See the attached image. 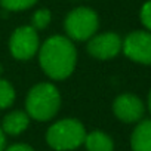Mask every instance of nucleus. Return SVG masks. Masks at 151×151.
<instances>
[{
	"mask_svg": "<svg viewBox=\"0 0 151 151\" xmlns=\"http://www.w3.org/2000/svg\"><path fill=\"white\" fill-rule=\"evenodd\" d=\"M40 65L55 80H64L74 71L77 52L68 37L52 36L40 47Z\"/></svg>",
	"mask_w": 151,
	"mask_h": 151,
	"instance_id": "1",
	"label": "nucleus"
},
{
	"mask_svg": "<svg viewBox=\"0 0 151 151\" xmlns=\"http://www.w3.org/2000/svg\"><path fill=\"white\" fill-rule=\"evenodd\" d=\"M61 105V96L58 89L52 83H39L27 95L25 107L28 116L36 120L45 122L52 119Z\"/></svg>",
	"mask_w": 151,
	"mask_h": 151,
	"instance_id": "2",
	"label": "nucleus"
},
{
	"mask_svg": "<svg viewBox=\"0 0 151 151\" xmlns=\"http://www.w3.org/2000/svg\"><path fill=\"white\" fill-rule=\"evenodd\" d=\"M85 126L76 119H64L52 124L46 133L47 144L56 151H68L85 142Z\"/></svg>",
	"mask_w": 151,
	"mask_h": 151,
	"instance_id": "3",
	"label": "nucleus"
},
{
	"mask_svg": "<svg viewBox=\"0 0 151 151\" xmlns=\"http://www.w3.org/2000/svg\"><path fill=\"white\" fill-rule=\"evenodd\" d=\"M64 27L70 39L83 42L93 37V34L99 27V18L93 9L80 6L73 9L65 17Z\"/></svg>",
	"mask_w": 151,
	"mask_h": 151,
	"instance_id": "4",
	"label": "nucleus"
},
{
	"mask_svg": "<svg viewBox=\"0 0 151 151\" xmlns=\"http://www.w3.org/2000/svg\"><path fill=\"white\" fill-rule=\"evenodd\" d=\"M11 53L17 59H30L39 49V36L31 25L18 27L9 40Z\"/></svg>",
	"mask_w": 151,
	"mask_h": 151,
	"instance_id": "5",
	"label": "nucleus"
},
{
	"mask_svg": "<svg viewBox=\"0 0 151 151\" xmlns=\"http://www.w3.org/2000/svg\"><path fill=\"white\" fill-rule=\"evenodd\" d=\"M124 55L139 64L151 65V33L150 31H132L122 43Z\"/></svg>",
	"mask_w": 151,
	"mask_h": 151,
	"instance_id": "6",
	"label": "nucleus"
},
{
	"mask_svg": "<svg viewBox=\"0 0 151 151\" xmlns=\"http://www.w3.org/2000/svg\"><path fill=\"white\" fill-rule=\"evenodd\" d=\"M122 39L116 33H102L91 37L88 52L96 59H111L122 50Z\"/></svg>",
	"mask_w": 151,
	"mask_h": 151,
	"instance_id": "7",
	"label": "nucleus"
},
{
	"mask_svg": "<svg viewBox=\"0 0 151 151\" xmlns=\"http://www.w3.org/2000/svg\"><path fill=\"white\" fill-rule=\"evenodd\" d=\"M113 111L119 120L124 123H133L141 120L144 116V104L138 96L132 93H123L114 99Z\"/></svg>",
	"mask_w": 151,
	"mask_h": 151,
	"instance_id": "8",
	"label": "nucleus"
},
{
	"mask_svg": "<svg viewBox=\"0 0 151 151\" xmlns=\"http://www.w3.org/2000/svg\"><path fill=\"white\" fill-rule=\"evenodd\" d=\"M132 151H151V120H142L130 138Z\"/></svg>",
	"mask_w": 151,
	"mask_h": 151,
	"instance_id": "9",
	"label": "nucleus"
},
{
	"mask_svg": "<svg viewBox=\"0 0 151 151\" xmlns=\"http://www.w3.org/2000/svg\"><path fill=\"white\" fill-rule=\"evenodd\" d=\"M28 123H30L28 114L22 111H14L3 119L2 127H3V132L9 135H19L28 127Z\"/></svg>",
	"mask_w": 151,
	"mask_h": 151,
	"instance_id": "10",
	"label": "nucleus"
},
{
	"mask_svg": "<svg viewBox=\"0 0 151 151\" xmlns=\"http://www.w3.org/2000/svg\"><path fill=\"white\" fill-rule=\"evenodd\" d=\"M85 144L88 151H113L114 150V142L113 139L99 130H95L85 138Z\"/></svg>",
	"mask_w": 151,
	"mask_h": 151,
	"instance_id": "11",
	"label": "nucleus"
},
{
	"mask_svg": "<svg viewBox=\"0 0 151 151\" xmlns=\"http://www.w3.org/2000/svg\"><path fill=\"white\" fill-rule=\"evenodd\" d=\"M15 101V91L12 85L3 79H0V108H8Z\"/></svg>",
	"mask_w": 151,
	"mask_h": 151,
	"instance_id": "12",
	"label": "nucleus"
},
{
	"mask_svg": "<svg viewBox=\"0 0 151 151\" xmlns=\"http://www.w3.org/2000/svg\"><path fill=\"white\" fill-rule=\"evenodd\" d=\"M37 3V0H0V5L3 9L11 11V12H18V11H25L30 9Z\"/></svg>",
	"mask_w": 151,
	"mask_h": 151,
	"instance_id": "13",
	"label": "nucleus"
},
{
	"mask_svg": "<svg viewBox=\"0 0 151 151\" xmlns=\"http://www.w3.org/2000/svg\"><path fill=\"white\" fill-rule=\"evenodd\" d=\"M50 19H52V14H50L49 9H39L31 17V22H33L31 27L34 30H43L49 25Z\"/></svg>",
	"mask_w": 151,
	"mask_h": 151,
	"instance_id": "14",
	"label": "nucleus"
},
{
	"mask_svg": "<svg viewBox=\"0 0 151 151\" xmlns=\"http://www.w3.org/2000/svg\"><path fill=\"white\" fill-rule=\"evenodd\" d=\"M139 17H141V22L142 25L151 31V0H148V2H145L141 8V12H139Z\"/></svg>",
	"mask_w": 151,
	"mask_h": 151,
	"instance_id": "15",
	"label": "nucleus"
},
{
	"mask_svg": "<svg viewBox=\"0 0 151 151\" xmlns=\"http://www.w3.org/2000/svg\"><path fill=\"white\" fill-rule=\"evenodd\" d=\"M6 151H34V150L27 144H15V145H11Z\"/></svg>",
	"mask_w": 151,
	"mask_h": 151,
	"instance_id": "16",
	"label": "nucleus"
},
{
	"mask_svg": "<svg viewBox=\"0 0 151 151\" xmlns=\"http://www.w3.org/2000/svg\"><path fill=\"white\" fill-rule=\"evenodd\" d=\"M5 145H6V139H5L3 130L0 129V151H3V150H5Z\"/></svg>",
	"mask_w": 151,
	"mask_h": 151,
	"instance_id": "17",
	"label": "nucleus"
},
{
	"mask_svg": "<svg viewBox=\"0 0 151 151\" xmlns=\"http://www.w3.org/2000/svg\"><path fill=\"white\" fill-rule=\"evenodd\" d=\"M148 108L151 111V91H150V95H148Z\"/></svg>",
	"mask_w": 151,
	"mask_h": 151,
	"instance_id": "18",
	"label": "nucleus"
},
{
	"mask_svg": "<svg viewBox=\"0 0 151 151\" xmlns=\"http://www.w3.org/2000/svg\"><path fill=\"white\" fill-rule=\"evenodd\" d=\"M0 71H2V67H0Z\"/></svg>",
	"mask_w": 151,
	"mask_h": 151,
	"instance_id": "19",
	"label": "nucleus"
}]
</instances>
